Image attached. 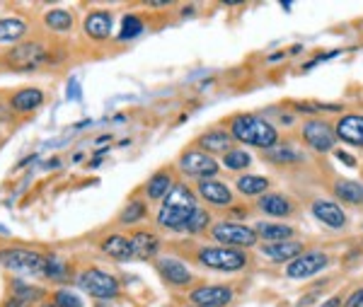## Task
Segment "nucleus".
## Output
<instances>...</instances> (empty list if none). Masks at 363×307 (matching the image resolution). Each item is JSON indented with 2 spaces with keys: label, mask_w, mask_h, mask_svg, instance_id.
I'll return each instance as SVG.
<instances>
[{
  "label": "nucleus",
  "mask_w": 363,
  "mask_h": 307,
  "mask_svg": "<svg viewBox=\"0 0 363 307\" xmlns=\"http://www.w3.org/2000/svg\"><path fill=\"white\" fill-rule=\"evenodd\" d=\"M46 25L51 29H56V32H66L73 25V15L66 13V10H51L49 15H46Z\"/></svg>",
  "instance_id": "nucleus-32"
},
{
  "label": "nucleus",
  "mask_w": 363,
  "mask_h": 307,
  "mask_svg": "<svg viewBox=\"0 0 363 307\" xmlns=\"http://www.w3.org/2000/svg\"><path fill=\"white\" fill-rule=\"evenodd\" d=\"M160 250V240L150 233H136L131 238V252L136 259H150Z\"/></svg>",
  "instance_id": "nucleus-21"
},
{
  "label": "nucleus",
  "mask_w": 363,
  "mask_h": 307,
  "mask_svg": "<svg viewBox=\"0 0 363 307\" xmlns=\"http://www.w3.org/2000/svg\"><path fill=\"white\" fill-rule=\"evenodd\" d=\"M230 135L233 140H240V143H247L255 147H262V150H272L279 140V131L274 123H269L264 116L257 114H238L230 119Z\"/></svg>",
  "instance_id": "nucleus-2"
},
{
  "label": "nucleus",
  "mask_w": 363,
  "mask_h": 307,
  "mask_svg": "<svg viewBox=\"0 0 363 307\" xmlns=\"http://www.w3.org/2000/svg\"><path fill=\"white\" fill-rule=\"evenodd\" d=\"M330 264V257L325 252H303L301 257L294 259V262L286 267V276L289 279H310V276L320 274V271L327 269Z\"/></svg>",
  "instance_id": "nucleus-8"
},
{
  "label": "nucleus",
  "mask_w": 363,
  "mask_h": 307,
  "mask_svg": "<svg viewBox=\"0 0 363 307\" xmlns=\"http://www.w3.org/2000/svg\"><path fill=\"white\" fill-rule=\"evenodd\" d=\"M54 303H56V307H83V300H80L73 291H58Z\"/></svg>",
  "instance_id": "nucleus-35"
},
{
  "label": "nucleus",
  "mask_w": 363,
  "mask_h": 307,
  "mask_svg": "<svg viewBox=\"0 0 363 307\" xmlns=\"http://www.w3.org/2000/svg\"><path fill=\"white\" fill-rule=\"evenodd\" d=\"M172 186L174 182L167 172H155L145 184V194H148V199H165Z\"/></svg>",
  "instance_id": "nucleus-26"
},
{
  "label": "nucleus",
  "mask_w": 363,
  "mask_h": 307,
  "mask_svg": "<svg viewBox=\"0 0 363 307\" xmlns=\"http://www.w3.org/2000/svg\"><path fill=\"white\" fill-rule=\"evenodd\" d=\"M257 208H259L262 213L272 216V218H286V216L294 213V206H291V201L286 196H281V194H264V196H259Z\"/></svg>",
  "instance_id": "nucleus-19"
},
{
  "label": "nucleus",
  "mask_w": 363,
  "mask_h": 307,
  "mask_svg": "<svg viewBox=\"0 0 363 307\" xmlns=\"http://www.w3.org/2000/svg\"><path fill=\"white\" fill-rule=\"evenodd\" d=\"M44 307H56V303L54 305H44Z\"/></svg>",
  "instance_id": "nucleus-43"
},
{
  "label": "nucleus",
  "mask_w": 363,
  "mask_h": 307,
  "mask_svg": "<svg viewBox=\"0 0 363 307\" xmlns=\"http://www.w3.org/2000/svg\"><path fill=\"white\" fill-rule=\"evenodd\" d=\"M199 147L203 152H208V155H216V152L228 155L233 150V135L230 131H223V128H211L199 138Z\"/></svg>",
  "instance_id": "nucleus-17"
},
{
  "label": "nucleus",
  "mask_w": 363,
  "mask_h": 307,
  "mask_svg": "<svg viewBox=\"0 0 363 307\" xmlns=\"http://www.w3.org/2000/svg\"><path fill=\"white\" fill-rule=\"evenodd\" d=\"M112 27H114V15L107 10H95L85 17V34L95 41H104L112 37Z\"/></svg>",
  "instance_id": "nucleus-15"
},
{
  "label": "nucleus",
  "mask_w": 363,
  "mask_h": 307,
  "mask_svg": "<svg viewBox=\"0 0 363 307\" xmlns=\"http://www.w3.org/2000/svg\"><path fill=\"white\" fill-rule=\"evenodd\" d=\"M337 160L347 162V164H349V167H354V164H356V160H354V157H351V155H349V152H342V150H337Z\"/></svg>",
  "instance_id": "nucleus-39"
},
{
  "label": "nucleus",
  "mask_w": 363,
  "mask_h": 307,
  "mask_svg": "<svg viewBox=\"0 0 363 307\" xmlns=\"http://www.w3.org/2000/svg\"><path fill=\"white\" fill-rule=\"evenodd\" d=\"M0 264L5 269L22 271L29 276H46V267H49V259L32 250H20V247H10V250L0 252Z\"/></svg>",
  "instance_id": "nucleus-4"
},
{
  "label": "nucleus",
  "mask_w": 363,
  "mask_h": 307,
  "mask_svg": "<svg viewBox=\"0 0 363 307\" xmlns=\"http://www.w3.org/2000/svg\"><path fill=\"white\" fill-rule=\"evenodd\" d=\"M78 286L83 288L85 293H90L92 298H99V300H109L119 295V281L99 269L83 271V274L78 276Z\"/></svg>",
  "instance_id": "nucleus-6"
},
{
  "label": "nucleus",
  "mask_w": 363,
  "mask_h": 307,
  "mask_svg": "<svg viewBox=\"0 0 363 307\" xmlns=\"http://www.w3.org/2000/svg\"><path fill=\"white\" fill-rule=\"evenodd\" d=\"M211 235H213L216 242H220L223 247H255L257 245V233L255 228H247L242 223H233V221H223V223H216L211 228Z\"/></svg>",
  "instance_id": "nucleus-5"
},
{
  "label": "nucleus",
  "mask_w": 363,
  "mask_h": 307,
  "mask_svg": "<svg viewBox=\"0 0 363 307\" xmlns=\"http://www.w3.org/2000/svg\"><path fill=\"white\" fill-rule=\"evenodd\" d=\"M250 162H252V155L247 150H238V147H233L230 152L223 157V164L228 169H247L250 167Z\"/></svg>",
  "instance_id": "nucleus-30"
},
{
  "label": "nucleus",
  "mask_w": 363,
  "mask_h": 307,
  "mask_svg": "<svg viewBox=\"0 0 363 307\" xmlns=\"http://www.w3.org/2000/svg\"><path fill=\"white\" fill-rule=\"evenodd\" d=\"M262 254L272 262H294L303 254V245L298 240H286V242H272V245L262 247Z\"/></svg>",
  "instance_id": "nucleus-18"
},
{
  "label": "nucleus",
  "mask_w": 363,
  "mask_h": 307,
  "mask_svg": "<svg viewBox=\"0 0 363 307\" xmlns=\"http://www.w3.org/2000/svg\"><path fill=\"white\" fill-rule=\"evenodd\" d=\"M140 34H143V20H140L138 15H124L116 39H119V41H131V39H138Z\"/></svg>",
  "instance_id": "nucleus-28"
},
{
  "label": "nucleus",
  "mask_w": 363,
  "mask_h": 307,
  "mask_svg": "<svg viewBox=\"0 0 363 307\" xmlns=\"http://www.w3.org/2000/svg\"><path fill=\"white\" fill-rule=\"evenodd\" d=\"M145 216V206L140 203V201H133V203H128L124 211H121V216H119V221L121 223H138L140 218Z\"/></svg>",
  "instance_id": "nucleus-33"
},
{
  "label": "nucleus",
  "mask_w": 363,
  "mask_h": 307,
  "mask_svg": "<svg viewBox=\"0 0 363 307\" xmlns=\"http://www.w3.org/2000/svg\"><path fill=\"white\" fill-rule=\"evenodd\" d=\"M342 307H363V288H356V291L344 300Z\"/></svg>",
  "instance_id": "nucleus-37"
},
{
  "label": "nucleus",
  "mask_w": 363,
  "mask_h": 307,
  "mask_svg": "<svg viewBox=\"0 0 363 307\" xmlns=\"http://www.w3.org/2000/svg\"><path fill=\"white\" fill-rule=\"evenodd\" d=\"M104 305H107V303H99V305H97V307H104Z\"/></svg>",
  "instance_id": "nucleus-42"
},
{
  "label": "nucleus",
  "mask_w": 363,
  "mask_h": 307,
  "mask_svg": "<svg viewBox=\"0 0 363 307\" xmlns=\"http://www.w3.org/2000/svg\"><path fill=\"white\" fill-rule=\"evenodd\" d=\"M68 97H70V99H80V87H78V80H70V85H68Z\"/></svg>",
  "instance_id": "nucleus-38"
},
{
  "label": "nucleus",
  "mask_w": 363,
  "mask_h": 307,
  "mask_svg": "<svg viewBox=\"0 0 363 307\" xmlns=\"http://www.w3.org/2000/svg\"><path fill=\"white\" fill-rule=\"evenodd\" d=\"M194 307H228L233 303V288L228 286H201L191 291Z\"/></svg>",
  "instance_id": "nucleus-11"
},
{
  "label": "nucleus",
  "mask_w": 363,
  "mask_h": 307,
  "mask_svg": "<svg viewBox=\"0 0 363 307\" xmlns=\"http://www.w3.org/2000/svg\"><path fill=\"white\" fill-rule=\"evenodd\" d=\"M44 295V291H39V288H29L25 283L17 281L15 283V300H20V303H32V300H39Z\"/></svg>",
  "instance_id": "nucleus-34"
},
{
  "label": "nucleus",
  "mask_w": 363,
  "mask_h": 307,
  "mask_svg": "<svg viewBox=\"0 0 363 307\" xmlns=\"http://www.w3.org/2000/svg\"><path fill=\"white\" fill-rule=\"evenodd\" d=\"M179 169L186 177H196L199 182L201 179H216L218 174V162L213 160V155L203 150H186L182 152L179 157Z\"/></svg>",
  "instance_id": "nucleus-7"
},
{
  "label": "nucleus",
  "mask_w": 363,
  "mask_h": 307,
  "mask_svg": "<svg viewBox=\"0 0 363 307\" xmlns=\"http://www.w3.org/2000/svg\"><path fill=\"white\" fill-rule=\"evenodd\" d=\"M313 216L332 230H342L347 225V213H344V208L337 203V201L318 199L313 203Z\"/></svg>",
  "instance_id": "nucleus-12"
},
{
  "label": "nucleus",
  "mask_w": 363,
  "mask_h": 307,
  "mask_svg": "<svg viewBox=\"0 0 363 307\" xmlns=\"http://www.w3.org/2000/svg\"><path fill=\"white\" fill-rule=\"evenodd\" d=\"M211 225V213L206 208H199L194 211V216L189 218V223H186V228H184V233H191V235H199V233H203Z\"/></svg>",
  "instance_id": "nucleus-31"
},
{
  "label": "nucleus",
  "mask_w": 363,
  "mask_h": 307,
  "mask_svg": "<svg viewBox=\"0 0 363 307\" xmlns=\"http://www.w3.org/2000/svg\"><path fill=\"white\" fill-rule=\"evenodd\" d=\"M5 307H25V303H20V300H10Z\"/></svg>",
  "instance_id": "nucleus-41"
},
{
  "label": "nucleus",
  "mask_w": 363,
  "mask_h": 307,
  "mask_svg": "<svg viewBox=\"0 0 363 307\" xmlns=\"http://www.w3.org/2000/svg\"><path fill=\"white\" fill-rule=\"evenodd\" d=\"M264 155L272 162H279V164H284V162H303V157H306L303 152H298L296 147H291V145L272 147V150H267Z\"/></svg>",
  "instance_id": "nucleus-29"
},
{
  "label": "nucleus",
  "mask_w": 363,
  "mask_h": 307,
  "mask_svg": "<svg viewBox=\"0 0 363 307\" xmlns=\"http://www.w3.org/2000/svg\"><path fill=\"white\" fill-rule=\"evenodd\" d=\"M335 135L339 140L356 147H363V116L361 114H347L337 121Z\"/></svg>",
  "instance_id": "nucleus-13"
},
{
  "label": "nucleus",
  "mask_w": 363,
  "mask_h": 307,
  "mask_svg": "<svg viewBox=\"0 0 363 307\" xmlns=\"http://www.w3.org/2000/svg\"><path fill=\"white\" fill-rule=\"evenodd\" d=\"M255 233H257V238L264 240V245L294 240V228L284 225V223H259V225H255Z\"/></svg>",
  "instance_id": "nucleus-20"
},
{
  "label": "nucleus",
  "mask_w": 363,
  "mask_h": 307,
  "mask_svg": "<svg viewBox=\"0 0 363 307\" xmlns=\"http://www.w3.org/2000/svg\"><path fill=\"white\" fill-rule=\"evenodd\" d=\"M196 208V194L184 184H174L167 196L162 199V206L157 211V225L165 230H174V233L184 230Z\"/></svg>",
  "instance_id": "nucleus-1"
},
{
  "label": "nucleus",
  "mask_w": 363,
  "mask_h": 307,
  "mask_svg": "<svg viewBox=\"0 0 363 307\" xmlns=\"http://www.w3.org/2000/svg\"><path fill=\"white\" fill-rule=\"evenodd\" d=\"M44 102V92L37 87H29V90L17 92L13 97V109L15 111H32Z\"/></svg>",
  "instance_id": "nucleus-25"
},
{
  "label": "nucleus",
  "mask_w": 363,
  "mask_h": 307,
  "mask_svg": "<svg viewBox=\"0 0 363 307\" xmlns=\"http://www.w3.org/2000/svg\"><path fill=\"white\" fill-rule=\"evenodd\" d=\"M196 189H199V196L211 206L233 203V191L228 189V184H223V182H218V179H201Z\"/></svg>",
  "instance_id": "nucleus-16"
},
{
  "label": "nucleus",
  "mask_w": 363,
  "mask_h": 307,
  "mask_svg": "<svg viewBox=\"0 0 363 307\" xmlns=\"http://www.w3.org/2000/svg\"><path fill=\"white\" fill-rule=\"evenodd\" d=\"M199 264L213 271H225V274H235L247 267V257L242 250H233V247H201L199 250Z\"/></svg>",
  "instance_id": "nucleus-3"
},
{
  "label": "nucleus",
  "mask_w": 363,
  "mask_h": 307,
  "mask_svg": "<svg viewBox=\"0 0 363 307\" xmlns=\"http://www.w3.org/2000/svg\"><path fill=\"white\" fill-rule=\"evenodd\" d=\"M66 274V267H63L58 259H49V267H46V276H54V279H61Z\"/></svg>",
  "instance_id": "nucleus-36"
},
{
  "label": "nucleus",
  "mask_w": 363,
  "mask_h": 307,
  "mask_svg": "<svg viewBox=\"0 0 363 307\" xmlns=\"http://www.w3.org/2000/svg\"><path fill=\"white\" fill-rule=\"evenodd\" d=\"M102 252L107 254V257L112 259H119V262H124V259H131L133 252H131V240L121 238V235H112V238H107L102 242Z\"/></svg>",
  "instance_id": "nucleus-22"
},
{
  "label": "nucleus",
  "mask_w": 363,
  "mask_h": 307,
  "mask_svg": "<svg viewBox=\"0 0 363 307\" xmlns=\"http://www.w3.org/2000/svg\"><path fill=\"white\" fill-rule=\"evenodd\" d=\"M269 189V179L259 174H242L238 179V191L242 196H262Z\"/></svg>",
  "instance_id": "nucleus-24"
},
{
  "label": "nucleus",
  "mask_w": 363,
  "mask_h": 307,
  "mask_svg": "<svg viewBox=\"0 0 363 307\" xmlns=\"http://www.w3.org/2000/svg\"><path fill=\"white\" fill-rule=\"evenodd\" d=\"M303 140L318 152H330L335 150L337 135L332 131L330 123L320 121V119H310L303 123Z\"/></svg>",
  "instance_id": "nucleus-9"
},
{
  "label": "nucleus",
  "mask_w": 363,
  "mask_h": 307,
  "mask_svg": "<svg viewBox=\"0 0 363 307\" xmlns=\"http://www.w3.org/2000/svg\"><path fill=\"white\" fill-rule=\"evenodd\" d=\"M25 32H27V25L20 17H5V20H0V44L17 41Z\"/></svg>",
  "instance_id": "nucleus-27"
},
{
  "label": "nucleus",
  "mask_w": 363,
  "mask_h": 307,
  "mask_svg": "<svg viewBox=\"0 0 363 307\" xmlns=\"http://www.w3.org/2000/svg\"><path fill=\"white\" fill-rule=\"evenodd\" d=\"M335 196L344 203H363V184L354 179H339L335 184Z\"/></svg>",
  "instance_id": "nucleus-23"
},
{
  "label": "nucleus",
  "mask_w": 363,
  "mask_h": 307,
  "mask_svg": "<svg viewBox=\"0 0 363 307\" xmlns=\"http://www.w3.org/2000/svg\"><path fill=\"white\" fill-rule=\"evenodd\" d=\"M320 307H342V298L339 295H335V298H330V300H325Z\"/></svg>",
  "instance_id": "nucleus-40"
},
{
  "label": "nucleus",
  "mask_w": 363,
  "mask_h": 307,
  "mask_svg": "<svg viewBox=\"0 0 363 307\" xmlns=\"http://www.w3.org/2000/svg\"><path fill=\"white\" fill-rule=\"evenodd\" d=\"M44 58H46V51L39 44H20L8 54V63H10V68H15V70H34L42 66Z\"/></svg>",
  "instance_id": "nucleus-10"
},
{
  "label": "nucleus",
  "mask_w": 363,
  "mask_h": 307,
  "mask_svg": "<svg viewBox=\"0 0 363 307\" xmlns=\"http://www.w3.org/2000/svg\"><path fill=\"white\" fill-rule=\"evenodd\" d=\"M157 271H160L162 279L174 288H184L191 283V271L184 262H179V259H172V257L160 259V262H157Z\"/></svg>",
  "instance_id": "nucleus-14"
}]
</instances>
